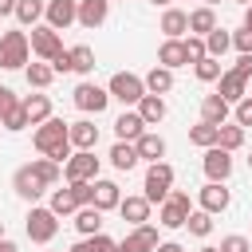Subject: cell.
<instances>
[{
    "instance_id": "27",
    "label": "cell",
    "mask_w": 252,
    "mask_h": 252,
    "mask_svg": "<svg viewBox=\"0 0 252 252\" xmlns=\"http://www.w3.org/2000/svg\"><path fill=\"white\" fill-rule=\"evenodd\" d=\"M213 28H217V12L209 4H201V8L189 12V35H209Z\"/></svg>"
},
{
    "instance_id": "31",
    "label": "cell",
    "mask_w": 252,
    "mask_h": 252,
    "mask_svg": "<svg viewBox=\"0 0 252 252\" xmlns=\"http://www.w3.org/2000/svg\"><path fill=\"white\" fill-rule=\"evenodd\" d=\"M55 217H71V213H79V201H75V189L67 185V189H51V205H47Z\"/></svg>"
},
{
    "instance_id": "38",
    "label": "cell",
    "mask_w": 252,
    "mask_h": 252,
    "mask_svg": "<svg viewBox=\"0 0 252 252\" xmlns=\"http://www.w3.org/2000/svg\"><path fill=\"white\" fill-rule=\"evenodd\" d=\"M217 146H224L228 154H232V150H240V146H244V126H240V122H224V126H220V142H217Z\"/></svg>"
},
{
    "instance_id": "35",
    "label": "cell",
    "mask_w": 252,
    "mask_h": 252,
    "mask_svg": "<svg viewBox=\"0 0 252 252\" xmlns=\"http://www.w3.org/2000/svg\"><path fill=\"white\" fill-rule=\"evenodd\" d=\"M67 51H71V71H75V75H91V71H94V51H91L87 43L67 47Z\"/></svg>"
},
{
    "instance_id": "17",
    "label": "cell",
    "mask_w": 252,
    "mask_h": 252,
    "mask_svg": "<svg viewBox=\"0 0 252 252\" xmlns=\"http://www.w3.org/2000/svg\"><path fill=\"white\" fill-rule=\"evenodd\" d=\"M217 94H220L224 102H232V106H236V102L248 94V79H240L236 71H224V75L217 79Z\"/></svg>"
},
{
    "instance_id": "32",
    "label": "cell",
    "mask_w": 252,
    "mask_h": 252,
    "mask_svg": "<svg viewBox=\"0 0 252 252\" xmlns=\"http://www.w3.org/2000/svg\"><path fill=\"white\" fill-rule=\"evenodd\" d=\"M43 12H47L43 0H16V20H20L24 28H35V24L43 20Z\"/></svg>"
},
{
    "instance_id": "41",
    "label": "cell",
    "mask_w": 252,
    "mask_h": 252,
    "mask_svg": "<svg viewBox=\"0 0 252 252\" xmlns=\"http://www.w3.org/2000/svg\"><path fill=\"white\" fill-rule=\"evenodd\" d=\"M110 248H114V240L106 232H94V236H83L79 244H71V252H110Z\"/></svg>"
},
{
    "instance_id": "57",
    "label": "cell",
    "mask_w": 252,
    "mask_h": 252,
    "mask_svg": "<svg viewBox=\"0 0 252 252\" xmlns=\"http://www.w3.org/2000/svg\"><path fill=\"white\" fill-rule=\"evenodd\" d=\"M201 252H220V248H209V244H205V248H201Z\"/></svg>"
},
{
    "instance_id": "48",
    "label": "cell",
    "mask_w": 252,
    "mask_h": 252,
    "mask_svg": "<svg viewBox=\"0 0 252 252\" xmlns=\"http://www.w3.org/2000/svg\"><path fill=\"white\" fill-rule=\"evenodd\" d=\"M51 67H55V75H67V71H71V51L63 47V51H59V55L51 59Z\"/></svg>"
},
{
    "instance_id": "37",
    "label": "cell",
    "mask_w": 252,
    "mask_h": 252,
    "mask_svg": "<svg viewBox=\"0 0 252 252\" xmlns=\"http://www.w3.org/2000/svg\"><path fill=\"white\" fill-rule=\"evenodd\" d=\"M193 75H197L201 83H217V79L224 75V67H220V59L205 55V59H197V63H193Z\"/></svg>"
},
{
    "instance_id": "13",
    "label": "cell",
    "mask_w": 252,
    "mask_h": 252,
    "mask_svg": "<svg viewBox=\"0 0 252 252\" xmlns=\"http://www.w3.org/2000/svg\"><path fill=\"white\" fill-rule=\"evenodd\" d=\"M118 213H122V220H130V224H146L150 213H154V205H150L146 193H130V197L118 201Z\"/></svg>"
},
{
    "instance_id": "16",
    "label": "cell",
    "mask_w": 252,
    "mask_h": 252,
    "mask_svg": "<svg viewBox=\"0 0 252 252\" xmlns=\"http://www.w3.org/2000/svg\"><path fill=\"white\" fill-rule=\"evenodd\" d=\"M114 134H118V142H138V138L146 134L142 114H138V110H122V114L114 118Z\"/></svg>"
},
{
    "instance_id": "53",
    "label": "cell",
    "mask_w": 252,
    "mask_h": 252,
    "mask_svg": "<svg viewBox=\"0 0 252 252\" xmlns=\"http://www.w3.org/2000/svg\"><path fill=\"white\" fill-rule=\"evenodd\" d=\"M244 28H252V4L244 8Z\"/></svg>"
},
{
    "instance_id": "7",
    "label": "cell",
    "mask_w": 252,
    "mask_h": 252,
    "mask_svg": "<svg viewBox=\"0 0 252 252\" xmlns=\"http://www.w3.org/2000/svg\"><path fill=\"white\" fill-rule=\"evenodd\" d=\"M71 98H75V106H79L83 114H102V110L110 106V91L98 87V83H79V87L71 91Z\"/></svg>"
},
{
    "instance_id": "40",
    "label": "cell",
    "mask_w": 252,
    "mask_h": 252,
    "mask_svg": "<svg viewBox=\"0 0 252 252\" xmlns=\"http://www.w3.org/2000/svg\"><path fill=\"white\" fill-rule=\"evenodd\" d=\"M185 228H189L193 236H201V240H205V236L213 232V213H205V209H193V213H189V220H185Z\"/></svg>"
},
{
    "instance_id": "44",
    "label": "cell",
    "mask_w": 252,
    "mask_h": 252,
    "mask_svg": "<svg viewBox=\"0 0 252 252\" xmlns=\"http://www.w3.org/2000/svg\"><path fill=\"white\" fill-rule=\"evenodd\" d=\"M232 47H236L240 55H252V28H240V32H232Z\"/></svg>"
},
{
    "instance_id": "26",
    "label": "cell",
    "mask_w": 252,
    "mask_h": 252,
    "mask_svg": "<svg viewBox=\"0 0 252 252\" xmlns=\"http://www.w3.org/2000/svg\"><path fill=\"white\" fill-rule=\"evenodd\" d=\"M118 201H122V189H118L114 181H98V177H94V209L110 213V209H118Z\"/></svg>"
},
{
    "instance_id": "8",
    "label": "cell",
    "mask_w": 252,
    "mask_h": 252,
    "mask_svg": "<svg viewBox=\"0 0 252 252\" xmlns=\"http://www.w3.org/2000/svg\"><path fill=\"white\" fill-rule=\"evenodd\" d=\"M63 177H67V185H71V181H94V177H98V158H94V150H75V154L63 161Z\"/></svg>"
},
{
    "instance_id": "2",
    "label": "cell",
    "mask_w": 252,
    "mask_h": 252,
    "mask_svg": "<svg viewBox=\"0 0 252 252\" xmlns=\"http://www.w3.org/2000/svg\"><path fill=\"white\" fill-rule=\"evenodd\" d=\"M28 55H32L28 32H4L0 35V71H24Z\"/></svg>"
},
{
    "instance_id": "39",
    "label": "cell",
    "mask_w": 252,
    "mask_h": 252,
    "mask_svg": "<svg viewBox=\"0 0 252 252\" xmlns=\"http://www.w3.org/2000/svg\"><path fill=\"white\" fill-rule=\"evenodd\" d=\"M32 169L39 173V181H47V185H59V177H63V165L59 161H51V158H35L32 161Z\"/></svg>"
},
{
    "instance_id": "43",
    "label": "cell",
    "mask_w": 252,
    "mask_h": 252,
    "mask_svg": "<svg viewBox=\"0 0 252 252\" xmlns=\"http://www.w3.org/2000/svg\"><path fill=\"white\" fill-rule=\"evenodd\" d=\"M185 55H189V63L205 59V55H209V47H205V35H189V39H185Z\"/></svg>"
},
{
    "instance_id": "46",
    "label": "cell",
    "mask_w": 252,
    "mask_h": 252,
    "mask_svg": "<svg viewBox=\"0 0 252 252\" xmlns=\"http://www.w3.org/2000/svg\"><path fill=\"white\" fill-rule=\"evenodd\" d=\"M232 114H236V122H240V126H252V94H244V98L236 102V110H232Z\"/></svg>"
},
{
    "instance_id": "18",
    "label": "cell",
    "mask_w": 252,
    "mask_h": 252,
    "mask_svg": "<svg viewBox=\"0 0 252 252\" xmlns=\"http://www.w3.org/2000/svg\"><path fill=\"white\" fill-rule=\"evenodd\" d=\"M158 63H161V67H169V71H177V67H189L185 39H165V43L158 47Z\"/></svg>"
},
{
    "instance_id": "9",
    "label": "cell",
    "mask_w": 252,
    "mask_h": 252,
    "mask_svg": "<svg viewBox=\"0 0 252 252\" xmlns=\"http://www.w3.org/2000/svg\"><path fill=\"white\" fill-rule=\"evenodd\" d=\"M28 39H32V51H35V55H39L43 63H51V59H55V55L63 51V35H59V32H55L51 24H35Z\"/></svg>"
},
{
    "instance_id": "50",
    "label": "cell",
    "mask_w": 252,
    "mask_h": 252,
    "mask_svg": "<svg viewBox=\"0 0 252 252\" xmlns=\"http://www.w3.org/2000/svg\"><path fill=\"white\" fill-rule=\"evenodd\" d=\"M154 252H185V248H181V244H177V240H165V244H158V248H154Z\"/></svg>"
},
{
    "instance_id": "14",
    "label": "cell",
    "mask_w": 252,
    "mask_h": 252,
    "mask_svg": "<svg viewBox=\"0 0 252 252\" xmlns=\"http://www.w3.org/2000/svg\"><path fill=\"white\" fill-rule=\"evenodd\" d=\"M197 201H201V209L213 213V217L224 213V209H228V189H224V181H209V185H201Z\"/></svg>"
},
{
    "instance_id": "34",
    "label": "cell",
    "mask_w": 252,
    "mask_h": 252,
    "mask_svg": "<svg viewBox=\"0 0 252 252\" xmlns=\"http://www.w3.org/2000/svg\"><path fill=\"white\" fill-rule=\"evenodd\" d=\"M189 142L201 146V150H209V146L220 142V126H213V122H197V126L189 130Z\"/></svg>"
},
{
    "instance_id": "47",
    "label": "cell",
    "mask_w": 252,
    "mask_h": 252,
    "mask_svg": "<svg viewBox=\"0 0 252 252\" xmlns=\"http://www.w3.org/2000/svg\"><path fill=\"white\" fill-rule=\"evenodd\" d=\"M16 102H20V98H16V91H12V87H0V118H4Z\"/></svg>"
},
{
    "instance_id": "23",
    "label": "cell",
    "mask_w": 252,
    "mask_h": 252,
    "mask_svg": "<svg viewBox=\"0 0 252 252\" xmlns=\"http://www.w3.org/2000/svg\"><path fill=\"white\" fill-rule=\"evenodd\" d=\"M130 252H154L158 248V228L154 224H134V232L122 240Z\"/></svg>"
},
{
    "instance_id": "5",
    "label": "cell",
    "mask_w": 252,
    "mask_h": 252,
    "mask_svg": "<svg viewBox=\"0 0 252 252\" xmlns=\"http://www.w3.org/2000/svg\"><path fill=\"white\" fill-rule=\"evenodd\" d=\"M24 232H28L32 244H51L55 232H59V217L51 209H43V205H32V213L24 220Z\"/></svg>"
},
{
    "instance_id": "54",
    "label": "cell",
    "mask_w": 252,
    "mask_h": 252,
    "mask_svg": "<svg viewBox=\"0 0 252 252\" xmlns=\"http://www.w3.org/2000/svg\"><path fill=\"white\" fill-rule=\"evenodd\" d=\"M110 252H130V248H126V244H114V248H110Z\"/></svg>"
},
{
    "instance_id": "4",
    "label": "cell",
    "mask_w": 252,
    "mask_h": 252,
    "mask_svg": "<svg viewBox=\"0 0 252 252\" xmlns=\"http://www.w3.org/2000/svg\"><path fill=\"white\" fill-rule=\"evenodd\" d=\"M189 213H193V201H189L185 189H169V197L158 205V220H161V228H185Z\"/></svg>"
},
{
    "instance_id": "19",
    "label": "cell",
    "mask_w": 252,
    "mask_h": 252,
    "mask_svg": "<svg viewBox=\"0 0 252 252\" xmlns=\"http://www.w3.org/2000/svg\"><path fill=\"white\" fill-rule=\"evenodd\" d=\"M228 110H232V102H224L220 94H205V98H201V122L224 126V122H228Z\"/></svg>"
},
{
    "instance_id": "15",
    "label": "cell",
    "mask_w": 252,
    "mask_h": 252,
    "mask_svg": "<svg viewBox=\"0 0 252 252\" xmlns=\"http://www.w3.org/2000/svg\"><path fill=\"white\" fill-rule=\"evenodd\" d=\"M106 16H110V0H79V24H83L87 32L102 28Z\"/></svg>"
},
{
    "instance_id": "21",
    "label": "cell",
    "mask_w": 252,
    "mask_h": 252,
    "mask_svg": "<svg viewBox=\"0 0 252 252\" xmlns=\"http://www.w3.org/2000/svg\"><path fill=\"white\" fill-rule=\"evenodd\" d=\"M71 146H75V150H94V146H98V126H94L91 118L71 122Z\"/></svg>"
},
{
    "instance_id": "45",
    "label": "cell",
    "mask_w": 252,
    "mask_h": 252,
    "mask_svg": "<svg viewBox=\"0 0 252 252\" xmlns=\"http://www.w3.org/2000/svg\"><path fill=\"white\" fill-rule=\"evenodd\" d=\"M220 252H252V244H248L240 232H232V236H224V240H220Z\"/></svg>"
},
{
    "instance_id": "59",
    "label": "cell",
    "mask_w": 252,
    "mask_h": 252,
    "mask_svg": "<svg viewBox=\"0 0 252 252\" xmlns=\"http://www.w3.org/2000/svg\"><path fill=\"white\" fill-rule=\"evenodd\" d=\"M0 240H4V220H0Z\"/></svg>"
},
{
    "instance_id": "51",
    "label": "cell",
    "mask_w": 252,
    "mask_h": 252,
    "mask_svg": "<svg viewBox=\"0 0 252 252\" xmlns=\"http://www.w3.org/2000/svg\"><path fill=\"white\" fill-rule=\"evenodd\" d=\"M0 16H16V0H0Z\"/></svg>"
},
{
    "instance_id": "56",
    "label": "cell",
    "mask_w": 252,
    "mask_h": 252,
    "mask_svg": "<svg viewBox=\"0 0 252 252\" xmlns=\"http://www.w3.org/2000/svg\"><path fill=\"white\" fill-rule=\"evenodd\" d=\"M205 4H209V8H217V4H220V0H205Z\"/></svg>"
},
{
    "instance_id": "36",
    "label": "cell",
    "mask_w": 252,
    "mask_h": 252,
    "mask_svg": "<svg viewBox=\"0 0 252 252\" xmlns=\"http://www.w3.org/2000/svg\"><path fill=\"white\" fill-rule=\"evenodd\" d=\"M205 47H209V55H213V59H220V55L232 47V32H224V28H213V32L205 35Z\"/></svg>"
},
{
    "instance_id": "25",
    "label": "cell",
    "mask_w": 252,
    "mask_h": 252,
    "mask_svg": "<svg viewBox=\"0 0 252 252\" xmlns=\"http://www.w3.org/2000/svg\"><path fill=\"white\" fill-rule=\"evenodd\" d=\"M134 146H138V158H146V161H165V138H161V134H150V130H146Z\"/></svg>"
},
{
    "instance_id": "11",
    "label": "cell",
    "mask_w": 252,
    "mask_h": 252,
    "mask_svg": "<svg viewBox=\"0 0 252 252\" xmlns=\"http://www.w3.org/2000/svg\"><path fill=\"white\" fill-rule=\"evenodd\" d=\"M201 165H205V177H209V181H228V177H232V154H228L224 146H209Z\"/></svg>"
},
{
    "instance_id": "49",
    "label": "cell",
    "mask_w": 252,
    "mask_h": 252,
    "mask_svg": "<svg viewBox=\"0 0 252 252\" xmlns=\"http://www.w3.org/2000/svg\"><path fill=\"white\" fill-rule=\"evenodd\" d=\"M232 71H236L240 79H252V55H240V59L232 63Z\"/></svg>"
},
{
    "instance_id": "28",
    "label": "cell",
    "mask_w": 252,
    "mask_h": 252,
    "mask_svg": "<svg viewBox=\"0 0 252 252\" xmlns=\"http://www.w3.org/2000/svg\"><path fill=\"white\" fill-rule=\"evenodd\" d=\"M75 228H79L83 236H94V232H102V209H94V205H83V209L75 213Z\"/></svg>"
},
{
    "instance_id": "12",
    "label": "cell",
    "mask_w": 252,
    "mask_h": 252,
    "mask_svg": "<svg viewBox=\"0 0 252 252\" xmlns=\"http://www.w3.org/2000/svg\"><path fill=\"white\" fill-rule=\"evenodd\" d=\"M43 24H51L55 32L79 24V0H47V12H43Z\"/></svg>"
},
{
    "instance_id": "10",
    "label": "cell",
    "mask_w": 252,
    "mask_h": 252,
    "mask_svg": "<svg viewBox=\"0 0 252 252\" xmlns=\"http://www.w3.org/2000/svg\"><path fill=\"white\" fill-rule=\"evenodd\" d=\"M12 189H16V197H24V201H32V205H35L51 185H47V181H39V173H35L32 165H20V169L12 173Z\"/></svg>"
},
{
    "instance_id": "60",
    "label": "cell",
    "mask_w": 252,
    "mask_h": 252,
    "mask_svg": "<svg viewBox=\"0 0 252 252\" xmlns=\"http://www.w3.org/2000/svg\"><path fill=\"white\" fill-rule=\"evenodd\" d=\"M248 165H252V158H248Z\"/></svg>"
},
{
    "instance_id": "55",
    "label": "cell",
    "mask_w": 252,
    "mask_h": 252,
    "mask_svg": "<svg viewBox=\"0 0 252 252\" xmlns=\"http://www.w3.org/2000/svg\"><path fill=\"white\" fill-rule=\"evenodd\" d=\"M150 4H161V8H169V4H173V0H150Z\"/></svg>"
},
{
    "instance_id": "3",
    "label": "cell",
    "mask_w": 252,
    "mask_h": 252,
    "mask_svg": "<svg viewBox=\"0 0 252 252\" xmlns=\"http://www.w3.org/2000/svg\"><path fill=\"white\" fill-rule=\"evenodd\" d=\"M173 189V165L169 161H150L146 177H142V193L150 197V205H161Z\"/></svg>"
},
{
    "instance_id": "20",
    "label": "cell",
    "mask_w": 252,
    "mask_h": 252,
    "mask_svg": "<svg viewBox=\"0 0 252 252\" xmlns=\"http://www.w3.org/2000/svg\"><path fill=\"white\" fill-rule=\"evenodd\" d=\"M161 32H165V39H181L185 32H189V12H181V8H165L161 12Z\"/></svg>"
},
{
    "instance_id": "29",
    "label": "cell",
    "mask_w": 252,
    "mask_h": 252,
    "mask_svg": "<svg viewBox=\"0 0 252 252\" xmlns=\"http://www.w3.org/2000/svg\"><path fill=\"white\" fill-rule=\"evenodd\" d=\"M24 79H28V87H35V91H43V87H51V79H55V67L51 63H28L24 67Z\"/></svg>"
},
{
    "instance_id": "24",
    "label": "cell",
    "mask_w": 252,
    "mask_h": 252,
    "mask_svg": "<svg viewBox=\"0 0 252 252\" xmlns=\"http://www.w3.org/2000/svg\"><path fill=\"white\" fill-rule=\"evenodd\" d=\"M138 114H142V122H146V126H158V122L165 118V98L146 91V94H142V102H138Z\"/></svg>"
},
{
    "instance_id": "52",
    "label": "cell",
    "mask_w": 252,
    "mask_h": 252,
    "mask_svg": "<svg viewBox=\"0 0 252 252\" xmlns=\"http://www.w3.org/2000/svg\"><path fill=\"white\" fill-rule=\"evenodd\" d=\"M0 252H20V244H16V240H8V236H4V240H0Z\"/></svg>"
},
{
    "instance_id": "58",
    "label": "cell",
    "mask_w": 252,
    "mask_h": 252,
    "mask_svg": "<svg viewBox=\"0 0 252 252\" xmlns=\"http://www.w3.org/2000/svg\"><path fill=\"white\" fill-rule=\"evenodd\" d=\"M236 4H244V8H248V4H252V0H236Z\"/></svg>"
},
{
    "instance_id": "6",
    "label": "cell",
    "mask_w": 252,
    "mask_h": 252,
    "mask_svg": "<svg viewBox=\"0 0 252 252\" xmlns=\"http://www.w3.org/2000/svg\"><path fill=\"white\" fill-rule=\"evenodd\" d=\"M106 91H110V98H118L122 106H138L142 94H146V79L134 75V71H118V75H110Z\"/></svg>"
},
{
    "instance_id": "42",
    "label": "cell",
    "mask_w": 252,
    "mask_h": 252,
    "mask_svg": "<svg viewBox=\"0 0 252 252\" xmlns=\"http://www.w3.org/2000/svg\"><path fill=\"white\" fill-rule=\"evenodd\" d=\"M0 126H4V130H12V134H20L24 126H32V118H28L24 102H16V106H12V110H8L4 118H0Z\"/></svg>"
},
{
    "instance_id": "1",
    "label": "cell",
    "mask_w": 252,
    "mask_h": 252,
    "mask_svg": "<svg viewBox=\"0 0 252 252\" xmlns=\"http://www.w3.org/2000/svg\"><path fill=\"white\" fill-rule=\"evenodd\" d=\"M32 146L43 154V158H51V161H67L71 158V122H63V118H47V122H39L35 126V134H32Z\"/></svg>"
},
{
    "instance_id": "33",
    "label": "cell",
    "mask_w": 252,
    "mask_h": 252,
    "mask_svg": "<svg viewBox=\"0 0 252 252\" xmlns=\"http://www.w3.org/2000/svg\"><path fill=\"white\" fill-rule=\"evenodd\" d=\"M24 110H28L32 126H39V122L51 118V98H47V94H28V98H24Z\"/></svg>"
},
{
    "instance_id": "22",
    "label": "cell",
    "mask_w": 252,
    "mask_h": 252,
    "mask_svg": "<svg viewBox=\"0 0 252 252\" xmlns=\"http://www.w3.org/2000/svg\"><path fill=\"white\" fill-rule=\"evenodd\" d=\"M138 161H142V158H138V146H134V142H114V146H110V165H114L118 173H130Z\"/></svg>"
},
{
    "instance_id": "30",
    "label": "cell",
    "mask_w": 252,
    "mask_h": 252,
    "mask_svg": "<svg viewBox=\"0 0 252 252\" xmlns=\"http://www.w3.org/2000/svg\"><path fill=\"white\" fill-rule=\"evenodd\" d=\"M142 79H146V91H150V94H169V91H173V71L161 67V63H158L150 75H142Z\"/></svg>"
}]
</instances>
